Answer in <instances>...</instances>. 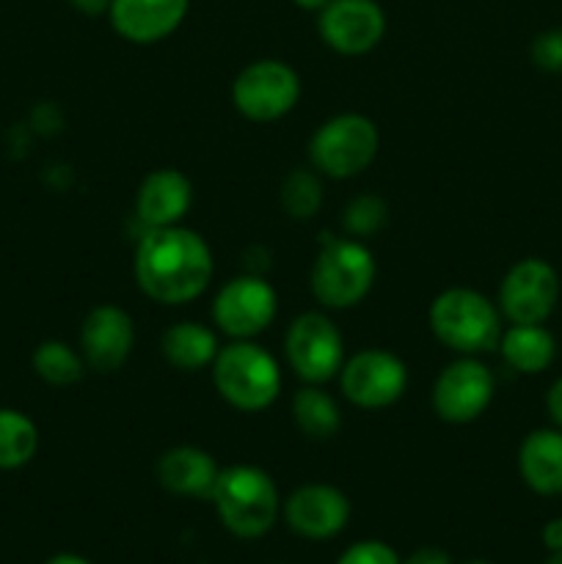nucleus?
I'll return each mask as SVG.
<instances>
[{
	"label": "nucleus",
	"instance_id": "aec40b11",
	"mask_svg": "<svg viewBox=\"0 0 562 564\" xmlns=\"http://www.w3.org/2000/svg\"><path fill=\"white\" fill-rule=\"evenodd\" d=\"M499 350L518 375H540L554 364L556 339L545 325H510L501 330Z\"/></svg>",
	"mask_w": 562,
	"mask_h": 564
},
{
	"label": "nucleus",
	"instance_id": "20e7f679",
	"mask_svg": "<svg viewBox=\"0 0 562 564\" xmlns=\"http://www.w3.org/2000/svg\"><path fill=\"white\" fill-rule=\"evenodd\" d=\"M430 330L450 350L477 356L499 347L501 312L479 292L455 286L430 303Z\"/></svg>",
	"mask_w": 562,
	"mask_h": 564
},
{
	"label": "nucleus",
	"instance_id": "6ab92c4d",
	"mask_svg": "<svg viewBox=\"0 0 562 564\" xmlns=\"http://www.w3.org/2000/svg\"><path fill=\"white\" fill-rule=\"evenodd\" d=\"M518 474L538 496H562V430H532L518 449Z\"/></svg>",
	"mask_w": 562,
	"mask_h": 564
},
{
	"label": "nucleus",
	"instance_id": "c9c22d12",
	"mask_svg": "<svg viewBox=\"0 0 562 564\" xmlns=\"http://www.w3.org/2000/svg\"><path fill=\"white\" fill-rule=\"evenodd\" d=\"M468 564H488V562H468Z\"/></svg>",
	"mask_w": 562,
	"mask_h": 564
},
{
	"label": "nucleus",
	"instance_id": "6e6552de",
	"mask_svg": "<svg viewBox=\"0 0 562 564\" xmlns=\"http://www.w3.org/2000/svg\"><path fill=\"white\" fill-rule=\"evenodd\" d=\"M560 303V273L540 257L512 264L499 286V312L510 325H543Z\"/></svg>",
	"mask_w": 562,
	"mask_h": 564
},
{
	"label": "nucleus",
	"instance_id": "c756f323",
	"mask_svg": "<svg viewBox=\"0 0 562 564\" xmlns=\"http://www.w3.org/2000/svg\"><path fill=\"white\" fill-rule=\"evenodd\" d=\"M402 564H452L450 554L444 549H435V545H422V549L413 551Z\"/></svg>",
	"mask_w": 562,
	"mask_h": 564
},
{
	"label": "nucleus",
	"instance_id": "7c9ffc66",
	"mask_svg": "<svg viewBox=\"0 0 562 564\" xmlns=\"http://www.w3.org/2000/svg\"><path fill=\"white\" fill-rule=\"evenodd\" d=\"M545 551H562V518H551L540 532Z\"/></svg>",
	"mask_w": 562,
	"mask_h": 564
},
{
	"label": "nucleus",
	"instance_id": "2f4dec72",
	"mask_svg": "<svg viewBox=\"0 0 562 564\" xmlns=\"http://www.w3.org/2000/svg\"><path fill=\"white\" fill-rule=\"evenodd\" d=\"M69 3L86 17H99L110 9V0H69Z\"/></svg>",
	"mask_w": 562,
	"mask_h": 564
},
{
	"label": "nucleus",
	"instance_id": "ddd939ff",
	"mask_svg": "<svg viewBox=\"0 0 562 564\" xmlns=\"http://www.w3.org/2000/svg\"><path fill=\"white\" fill-rule=\"evenodd\" d=\"M320 39L342 55H364L386 33V14L375 0H331L317 11Z\"/></svg>",
	"mask_w": 562,
	"mask_h": 564
},
{
	"label": "nucleus",
	"instance_id": "9d476101",
	"mask_svg": "<svg viewBox=\"0 0 562 564\" xmlns=\"http://www.w3.org/2000/svg\"><path fill=\"white\" fill-rule=\"evenodd\" d=\"M342 394L364 411L389 408L406 394L408 369L395 352L361 350L347 358L339 369Z\"/></svg>",
	"mask_w": 562,
	"mask_h": 564
},
{
	"label": "nucleus",
	"instance_id": "393cba45",
	"mask_svg": "<svg viewBox=\"0 0 562 564\" xmlns=\"http://www.w3.org/2000/svg\"><path fill=\"white\" fill-rule=\"evenodd\" d=\"M281 204L287 213L295 220H306L317 215L320 204H323V187L314 171L295 169L281 185Z\"/></svg>",
	"mask_w": 562,
	"mask_h": 564
},
{
	"label": "nucleus",
	"instance_id": "473e14b6",
	"mask_svg": "<svg viewBox=\"0 0 562 564\" xmlns=\"http://www.w3.org/2000/svg\"><path fill=\"white\" fill-rule=\"evenodd\" d=\"M44 564H94V562H88L86 556H77V554H58V556H53V560H47Z\"/></svg>",
	"mask_w": 562,
	"mask_h": 564
},
{
	"label": "nucleus",
	"instance_id": "423d86ee",
	"mask_svg": "<svg viewBox=\"0 0 562 564\" xmlns=\"http://www.w3.org/2000/svg\"><path fill=\"white\" fill-rule=\"evenodd\" d=\"M378 147V127L367 116L342 113L320 124L309 143V158L320 174L331 180H350L372 165Z\"/></svg>",
	"mask_w": 562,
	"mask_h": 564
},
{
	"label": "nucleus",
	"instance_id": "a211bd4d",
	"mask_svg": "<svg viewBox=\"0 0 562 564\" xmlns=\"http://www.w3.org/2000/svg\"><path fill=\"white\" fill-rule=\"evenodd\" d=\"M218 463L196 446H176L158 460V479L169 494L185 499H209L218 482Z\"/></svg>",
	"mask_w": 562,
	"mask_h": 564
},
{
	"label": "nucleus",
	"instance_id": "f704fd0d",
	"mask_svg": "<svg viewBox=\"0 0 562 564\" xmlns=\"http://www.w3.org/2000/svg\"><path fill=\"white\" fill-rule=\"evenodd\" d=\"M543 564H562V551H549V560Z\"/></svg>",
	"mask_w": 562,
	"mask_h": 564
},
{
	"label": "nucleus",
	"instance_id": "f257e3e1",
	"mask_svg": "<svg viewBox=\"0 0 562 564\" xmlns=\"http://www.w3.org/2000/svg\"><path fill=\"white\" fill-rule=\"evenodd\" d=\"M136 281L163 306L196 301L213 281V253L202 235L180 224L149 229L136 248Z\"/></svg>",
	"mask_w": 562,
	"mask_h": 564
},
{
	"label": "nucleus",
	"instance_id": "cd10ccee",
	"mask_svg": "<svg viewBox=\"0 0 562 564\" xmlns=\"http://www.w3.org/2000/svg\"><path fill=\"white\" fill-rule=\"evenodd\" d=\"M336 564H402V562L391 545L380 543V540H361V543H353L350 549L339 556V562Z\"/></svg>",
	"mask_w": 562,
	"mask_h": 564
},
{
	"label": "nucleus",
	"instance_id": "a878e982",
	"mask_svg": "<svg viewBox=\"0 0 562 564\" xmlns=\"http://www.w3.org/2000/svg\"><path fill=\"white\" fill-rule=\"evenodd\" d=\"M386 220V204L378 196H358L345 209V229L350 235H375Z\"/></svg>",
	"mask_w": 562,
	"mask_h": 564
},
{
	"label": "nucleus",
	"instance_id": "412c9836",
	"mask_svg": "<svg viewBox=\"0 0 562 564\" xmlns=\"http://www.w3.org/2000/svg\"><path fill=\"white\" fill-rule=\"evenodd\" d=\"M163 358L180 372H196V369L213 367L220 345L215 330L202 323H176L160 339Z\"/></svg>",
	"mask_w": 562,
	"mask_h": 564
},
{
	"label": "nucleus",
	"instance_id": "0eeeda50",
	"mask_svg": "<svg viewBox=\"0 0 562 564\" xmlns=\"http://www.w3.org/2000/svg\"><path fill=\"white\" fill-rule=\"evenodd\" d=\"M298 99H301V80L284 61H253L231 83V102L251 121L281 119L295 108Z\"/></svg>",
	"mask_w": 562,
	"mask_h": 564
},
{
	"label": "nucleus",
	"instance_id": "dca6fc26",
	"mask_svg": "<svg viewBox=\"0 0 562 564\" xmlns=\"http://www.w3.org/2000/svg\"><path fill=\"white\" fill-rule=\"evenodd\" d=\"M191 0H110V25L132 44H154L185 20Z\"/></svg>",
	"mask_w": 562,
	"mask_h": 564
},
{
	"label": "nucleus",
	"instance_id": "39448f33",
	"mask_svg": "<svg viewBox=\"0 0 562 564\" xmlns=\"http://www.w3.org/2000/svg\"><path fill=\"white\" fill-rule=\"evenodd\" d=\"M375 284V259L358 240L334 237L323 242L312 268V292L325 308H350Z\"/></svg>",
	"mask_w": 562,
	"mask_h": 564
},
{
	"label": "nucleus",
	"instance_id": "2eb2a0df",
	"mask_svg": "<svg viewBox=\"0 0 562 564\" xmlns=\"http://www.w3.org/2000/svg\"><path fill=\"white\" fill-rule=\"evenodd\" d=\"M287 527L306 540H331L350 521V501L334 485L312 482L284 501Z\"/></svg>",
	"mask_w": 562,
	"mask_h": 564
},
{
	"label": "nucleus",
	"instance_id": "7ed1b4c3",
	"mask_svg": "<svg viewBox=\"0 0 562 564\" xmlns=\"http://www.w3.org/2000/svg\"><path fill=\"white\" fill-rule=\"evenodd\" d=\"M213 380L218 394L246 413L270 408L281 391L279 364L251 339H235L220 347L213 361Z\"/></svg>",
	"mask_w": 562,
	"mask_h": 564
},
{
	"label": "nucleus",
	"instance_id": "9b49d317",
	"mask_svg": "<svg viewBox=\"0 0 562 564\" xmlns=\"http://www.w3.org/2000/svg\"><path fill=\"white\" fill-rule=\"evenodd\" d=\"M494 372L474 356L457 358L441 369L433 383V408L450 424H468L488 411L494 400Z\"/></svg>",
	"mask_w": 562,
	"mask_h": 564
},
{
	"label": "nucleus",
	"instance_id": "1a4fd4ad",
	"mask_svg": "<svg viewBox=\"0 0 562 564\" xmlns=\"http://www.w3.org/2000/svg\"><path fill=\"white\" fill-rule=\"evenodd\" d=\"M284 350L298 378L312 386L336 378L345 364V341L339 328L320 312L298 314L292 319Z\"/></svg>",
	"mask_w": 562,
	"mask_h": 564
},
{
	"label": "nucleus",
	"instance_id": "5701e85b",
	"mask_svg": "<svg viewBox=\"0 0 562 564\" xmlns=\"http://www.w3.org/2000/svg\"><path fill=\"white\" fill-rule=\"evenodd\" d=\"M39 452V430L31 416L14 408H0V471L28 466Z\"/></svg>",
	"mask_w": 562,
	"mask_h": 564
},
{
	"label": "nucleus",
	"instance_id": "72a5a7b5",
	"mask_svg": "<svg viewBox=\"0 0 562 564\" xmlns=\"http://www.w3.org/2000/svg\"><path fill=\"white\" fill-rule=\"evenodd\" d=\"M298 9H306V11H323L331 0H292Z\"/></svg>",
	"mask_w": 562,
	"mask_h": 564
},
{
	"label": "nucleus",
	"instance_id": "b1692460",
	"mask_svg": "<svg viewBox=\"0 0 562 564\" xmlns=\"http://www.w3.org/2000/svg\"><path fill=\"white\" fill-rule=\"evenodd\" d=\"M33 372L50 386H72L83 378V356L77 350H72L66 341L47 339L33 350Z\"/></svg>",
	"mask_w": 562,
	"mask_h": 564
},
{
	"label": "nucleus",
	"instance_id": "f8f14e48",
	"mask_svg": "<svg viewBox=\"0 0 562 564\" xmlns=\"http://www.w3.org/2000/svg\"><path fill=\"white\" fill-rule=\"evenodd\" d=\"M275 290L259 275L226 281L213 303V319L231 339H253L275 319Z\"/></svg>",
	"mask_w": 562,
	"mask_h": 564
},
{
	"label": "nucleus",
	"instance_id": "4be33fe9",
	"mask_svg": "<svg viewBox=\"0 0 562 564\" xmlns=\"http://www.w3.org/2000/svg\"><path fill=\"white\" fill-rule=\"evenodd\" d=\"M292 419H295L298 430L314 441L334 438L342 427V413L334 397L312 383L292 397Z\"/></svg>",
	"mask_w": 562,
	"mask_h": 564
},
{
	"label": "nucleus",
	"instance_id": "f3484780",
	"mask_svg": "<svg viewBox=\"0 0 562 564\" xmlns=\"http://www.w3.org/2000/svg\"><path fill=\"white\" fill-rule=\"evenodd\" d=\"M193 204V185L182 171L160 169L141 182L136 196V215L149 229L176 226Z\"/></svg>",
	"mask_w": 562,
	"mask_h": 564
},
{
	"label": "nucleus",
	"instance_id": "c85d7f7f",
	"mask_svg": "<svg viewBox=\"0 0 562 564\" xmlns=\"http://www.w3.org/2000/svg\"><path fill=\"white\" fill-rule=\"evenodd\" d=\"M545 413H549L551 424L562 430V378H556L545 391Z\"/></svg>",
	"mask_w": 562,
	"mask_h": 564
},
{
	"label": "nucleus",
	"instance_id": "bb28decb",
	"mask_svg": "<svg viewBox=\"0 0 562 564\" xmlns=\"http://www.w3.org/2000/svg\"><path fill=\"white\" fill-rule=\"evenodd\" d=\"M529 53H532L534 66H540L545 72H554V75H562V28H551V31L538 33Z\"/></svg>",
	"mask_w": 562,
	"mask_h": 564
},
{
	"label": "nucleus",
	"instance_id": "f03ea898",
	"mask_svg": "<svg viewBox=\"0 0 562 564\" xmlns=\"http://www.w3.org/2000/svg\"><path fill=\"white\" fill-rule=\"evenodd\" d=\"M209 499L220 523L240 540L264 538L279 521V490L270 474L257 466L224 468Z\"/></svg>",
	"mask_w": 562,
	"mask_h": 564
},
{
	"label": "nucleus",
	"instance_id": "4468645a",
	"mask_svg": "<svg viewBox=\"0 0 562 564\" xmlns=\"http://www.w3.org/2000/svg\"><path fill=\"white\" fill-rule=\"evenodd\" d=\"M136 345L132 317L114 303L91 308L80 328V356L94 372H116Z\"/></svg>",
	"mask_w": 562,
	"mask_h": 564
}]
</instances>
